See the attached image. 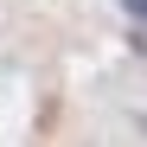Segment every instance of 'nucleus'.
<instances>
[{"label":"nucleus","instance_id":"f257e3e1","mask_svg":"<svg viewBox=\"0 0 147 147\" xmlns=\"http://www.w3.org/2000/svg\"><path fill=\"white\" fill-rule=\"evenodd\" d=\"M121 7H128V13H141V19H147V0H121Z\"/></svg>","mask_w":147,"mask_h":147}]
</instances>
